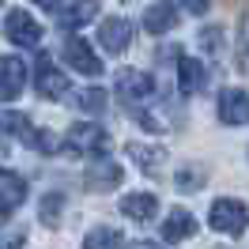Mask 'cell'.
<instances>
[{
  "label": "cell",
  "instance_id": "1",
  "mask_svg": "<svg viewBox=\"0 0 249 249\" xmlns=\"http://www.w3.org/2000/svg\"><path fill=\"white\" fill-rule=\"evenodd\" d=\"M106 143H109V136L98 128L94 121H76L72 128H68V136H64V155H76V159H83V155H102L106 151Z\"/></svg>",
  "mask_w": 249,
  "mask_h": 249
},
{
  "label": "cell",
  "instance_id": "2",
  "mask_svg": "<svg viewBox=\"0 0 249 249\" xmlns=\"http://www.w3.org/2000/svg\"><path fill=\"white\" fill-rule=\"evenodd\" d=\"M208 223H212L219 234L238 238V234H246V227H249V208L242 200H234V196H219V200L212 204V212H208Z\"/></svg>",
  "mask_w": 249,
  "mask_h": 249
},
{
  "label": "cell",
  "instance_id": "3",
  "mask_svg": "<svg viewBox=\"0 0 249 249\" xmlns=\"http://www.w3.org/2000/svg\"><path fill=\"white\" fill-rule=\"evenodd\" d=\"M113 91L121 94L124 106H143V102H151L155 98V79L147 76V72H140V68H121L117 72V83H113Z\"/></svg>",
  "mask_w": 249,
  "mask_h": 249
},
{
  "label": "cell",
  "instance_id": "4",
  "mask_svg": "<svg viewBox=\"0 0 249 249\" xmlns=\"http://www.w3.org/2000/svg\"><path fill=\"white\" fill-rule=\"evenodd\" d=\"M34 91L42 94L46 102H61V98H68V76H64L61 68L53 64V57H46V53H38V64H34Z\"/></svg>",
  "mask_w": 249,
  "mask_h": 249
},
{
  "label": "cell",
  "instance_id": "5",
  "mask_svg": "<svg viewBox=\"0 0 249 249\" xmlns=\"http://www.w3.org/2000/svg\"><path fill=\"white\" fill-rule=\"evenodd\" d=\"M4 34H8V42H16L23 49H38L42 46V27H38V19L31 12H23V8H8V16H4Z\"/></svg>",
  "mask_w": 249,
  "mask_h": 249
},
{
  "label": "cell",
  "instance_id": "6",
  "mask_svg": "<svg viewBox=\"0 0 249 249\" xmlns=\"http://www.w3.org/2000/svg\"><path fill=\"white\" fill-rule=\"evenodd\" d=\"M215 113L223 124H249V91H238V87H223L215 98Z\"/></svg>",
  "mask_w": 249,
  "mask_h": 249
},
{
  "label": "cell",
  "instance_id": "7",
  "mask_svg": "<svg viewBox=\"0 0 249 249\" xmlns=\"http://www.w3.org/2000/svg\"><path fill=\"white\" fill-rule=\"evenodd\" d=\"M121 166L113 162V159H106V155H98L87 166V174H83V185H87V193H109V189H117L121 185Z\"/></svg>",
  "mask_w": 249,
  "mask_h": 249
},
{
  "label": "cell",
  "instance_id": "8",
  "mask_svg": "<svg viewBox=\"0 0 249 249\" xmlns=\"http://www.w3.org/2000/svg\"><path fill=\"white\" fill-rule=\"evenodd\" d=\"M27 83V64L23 57H0V102H12L23 94Z\"/></svg>",
  "mask_w": 249,
  "mask_h": 249
},
{
  "label": "cell",
  "instance_id": "9",
  "mask_svg": "<svg viewBox=\"0 0 249 249\" xmlns=\"http://www.w3.org/2000/svg\"><path fill=\"white\" fill-rule=\"evenodd\" d=\"M98 42H102V49H109V53H124V49L132 46V23L121 19V16L102 19V27H98Z\"/></svg>",
  "mask_w": 249,
  "mask_h": 249
},
{
  "label": "cell",
  "instance_id": "10",
  "mask_svg": "<svg viewBox=\"0 0 249 249\" xmlns=\"http://www.w3.org/2000/svg\"><path fill=\"white\" fill-rule=\"evenodd\" d=\"M64 57H68V64L76 68V72H83V76H98L102 72V61H98V53H94L83 38H64Z\"/></svg>",
  "mask_w": 249,
  "mask_h": 249
},
{
  "label": "cell",
  "instance_id": "11",
  "mask_svg": "<svg viewBox=\"0 0 249 249\" xmlns=\"http://www.w3.org/2000/svg\"><path fill=\"white\" fill-rule=\"evenodd\" d=\"M155 212H159L155 193H128V196H121V215H128L132 223H151Z\"/></svg>",
  "mask_w": 249,
  "mask_h": 249
},
{
  "label": "cell",
  "instance_id": "12",
  "mask_svg": "<svg viewBox=\"0 0 249 249\" xmlns=\"http://www.w3.org/2000/svg\"><path fill=\"white\" fill-rule=\"evenodd\" d=\"M193 234H196V219H193V212L174 208L170 215H166V223H162V242L178 246V242H185V238H193Z\"/></svg>",
  "mask_w": 249,
  "mask_h": 249
},
{
  "label": "cell",
  "instance_id": "13",
  "mask_svg": "<svg viewBox=\"0 0 249 249\" xmlns=\"http://www.w3.org/2000/svg\"><path fill=\"white\" fill-rule=\"evenodd\" d=\"M178 27V8H174L170 0H159V4H151L147 12H143V31H151L159 38V34H166Z\"/></svg>",
  "mask_w": 249,
  "mask_h": 249
},
{
  "label": "cell",
  "instance_id": "14",
  "mask_svg": "<svg viewBox=\"0 0 249 249\" xmlns=\"http://www.w3.org/2000/svg\"><path fill=\"white\" fill-rule=\"evenodd\" d=\"M23 200H27V181H23L19 174L0 170V215L16 212V208H19Z\"/></svg>",
  "mask_w": 249,
  "mask_h": 249
},
{
  "label": "cell",
  "instance_id": "15",
  "mask_svg": "<svg viewBox=\"0 0 249 249\" xmlns=\"http://www.w3.org/2000/svg\"><path fill=\"white\" fill-rule=\"evenodd\" d=\"M94 16H98V0H76L68 8H57V23H61L64 31H76L83 23H91Z\"/></svg>",
  "mask_w": 249,
  "mask_h": 249
},
{
  "label": "cell",
  "instance_id": "16",
  "mask_svg": "<svg viewBox=\"0 0 249 249\" xmlns=\"http://www.w3.org/2000/svg\"><path fill=\"white\" fill-rule=\"evenodd\" d=\"M124 151H128V159H132L143 174H159V166L166 162V151H162L159 143H128Z\"/></svg>",
  "mask_w": 249,
  "mask_h": 249
},
{
  "label": "cell",
  "instance_id": "17",
  "mask_svg": "<svg viewBox=\"0 0 249 249\" xmlns=\"http://www.w3.org/2000/svg\"><path fill=\"white\" fill-rule=\"evenodd\" d=\"M204 87V64L196 57H181L178 61V91L181 94H196Z\"/></svg>",
  "mask_w": 249,
  "mask_h": 249
},
{
  "label": "cell",
  "instance_id": "18",
  "mask_svg": "<svg viewBox=\"0 0 249 249\" xmlns=\"http://www.w3.org/2000/svg\"><path fill=\"white\" fill-rule=\"evenodd\" d=\"M0 132H4V136H16V140H23V143H31V136H34L27 113H16V109L0 113Z\"/></svg>",
  "mask_w": 249,
  "mask_h": 249
},
{
  "label": "cell",
  "instance_id": "19",
  "mask_svg": "<svg viewBox=\"0 0 249 249\" xmlns=\"http://www.w3.org/2000/svg\"><path fill=\"white\" fill-rule=\"evenodd\" d=\"M83 249H124V238L113 227H94L87 238H83Z\"/></svg>",
  "mask_w": 249,
  "mask_h": 249
},
{
  "label": "cell",
  "instance_id": "20",
  "mask_svg": "<svg viewBox=\"0 0 249 249\" xmlns=\"http://www.w3.org/2000/svg\"><path fill=\"white\" fill-rule=\"evenodd\" d=\"M61 212H64V193H46L38 200V219L46 227H61Z\"/></svg>",
  "mask_w": 249,
  "mask_h": 249
},
{
  "label": "cell",
  "instance_id": "21",
  "mask_svg": "<svg viewBox=\"0 0 249 249\" xmlns=\"http://www.w3.org/2000/svg\"><path fill=\"white\" fill-rule=\"evenodd\" d=\"M234 64L238 72H249V4L242 12V23H238V46H234Z\"/></svg>",
  "mask_w": 249,
  "mask_h": 249
},
{
  "label": "cell",
  "instance_id": "22",
  "mask_svg": "<svg viewBox=\"0 0 249 249\" xmlns=\"http://www.w3.org/2000/svg\"><path fill=\"white\" fill-rule=\"evenodd\" d=\"M76 106L83 109V113H102L106 109V91L102 87H83V91H76Z\"/></svg>",
  "mask_w": 249,
  "mask_h": 249
},
{
  "label": "cell",
  "instance_id": "23",
  "mask_svg": "<svg viewBox=\"0 0 249 249\" xmlns=\"http://www.w3.org/2000/svg\"><path fill=\"white\" fill-rule=\"evenodd\" d=\"M204 185V166H185V170H178V189L181 193H196Z\"/></svg>",
  "mask_w": 249,
  "mask_h": 249
},
{
  "label": "cell",
  "instance_id": "24",
  "mask_svg": "<svg viewBox=\"0 0 249 249\" xmlns=\"http://www.w3.org/2000/svg\"><path fill=\"white\" fill-rule=\"evenodd\" d=\"M200 46L208 49V53H219V46H223V34H219V27H204V31H200Z\"/></svg>",
  "mask_w": 249,
  "mask_h": 249
},
{
  "label": "cell",
  "instance_id": "25",
  "mask_svg": "<svg viewBox=\"0 0 249 249\" xmlns=\"http://www.w3.org/2000/svg\"><path fill=\"white\" fill-rule=\"evenodd\" d=\"M23 242H27V231H23V227H16L12 234H0V249H23Z\"/></svg>",
  "mask_w": 249,
  "mask_h": 249
},
{
  "label": "cell",
  "instance_id": "26",
  "mask_svg": "<svg viewBox=\"0 0 249 249\" xmlns=\"http://www.w3.org/2000/svg\"><path fill=\"white\" fill-rule=\"evenodd\" d=\"M212 4H215V0H181V8H185L189 16H204Z\"/></svg>",
  "mask_w": 249,
  "mask_h": 249
},
{
  "label": "cell",
  "instance_id": "27",
  "mask_svg": "<svg viewBox=\"0 0 249 249\" xmlns=\"http://www.w3.org/2000/svg\"><path fill=\"white\" fill-rule=\"evenodd\" d=\"M34 4H38V8H46V12H57V8H61V0H34Z\"/></svg>",
  "mask_w": 249,
  "mask_h": 249
},
{
  "label": "cell",
  "instance_id": "28",
  "mask_svg": "<svg viewBox=\"0 0 249 249\" xmlns=\"http://www.w3.org/2000/svg\"><path fill=\"white\" fill-rule=\"evenodd\" d=\"M124 249H159L155 242H132V246H124Z\"/></svg>",
  "mask_w": 249,
  "mask_h": 249
}]
</instances>
